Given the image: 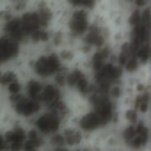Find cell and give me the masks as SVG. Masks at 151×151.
I'll return each mask as SVG.
<instances>
[{"instance_id":"cell-1","label":"cell","mask_w":151,"mask_h":151,"mask_svg":"<svg viewBox=\"0 0 151 151\" xmlns=\"http://www.w3.org/2000/svg\"><path fill=\"white\" fill-rule=\"evenodd\" d=\"M123 77H124V73H123L121 66L116 60H109V62H105L103 66H100L98 69H94L91 73V80H93L94 89L100 91V93H105V94L112 86L121 84Z\"/></svg>"},{"instance_id":"cell-2","label":"cell","mask_w":151,"mask_h":151,"mask_svg":"<svg viewBox=\"0 0 151 151\" xmlns=\"http://www.w3.org/2000/svg\"><path fill=\"white\" fill-rule=\"evenodd\" d=\"M119 140L130 151H142L149 142V128L146 121H137L133 124H124L119 132Z\"/></svg>"},{"instance_id":"cell-3","label":"cell","mask_w":151,"mask_h":151,"mask_svg":"<svg viewBox=\"0 0 151 151\" xmlns=\"http://www.w3.org/2000/svg\"><path fill=\"white\" fill-rule=\"evenodd\" d=\"M62 66L64 64H62L59 53L53 52V50H48V52H43V53H39V55L34 57V60L30 64V69H32L36 78L48 80V78L55 77V75L60 71Z\"/></svg>"},{"instance_id":"cell-4","label":"cell","mask_w":151,"mask_h":151,"mask_svg":"<svg viewBox=\"0 0 151 151\" xmlns=\"http://www.w3.org/2000/svg\"><path fill=\"white\" fill-rule=\"evenodd\" d=\"M69 91L77 93L80 96H89L93 91H94V86H93V80H91V75L80 68V66H75V68H68V73H66V86Z\"/></svg>"},{"instance_id":"cell-5","label":"cell","mask_w":151,"mask_h":151,"mask_svg":"<svg viewBox=\"0 0 151 151\" xmlns=\"http://www.w3.org/2000/svg\"><path fill=\"white\" fill-rule=\"evenodd\" d=\"M62 123H64V121H62L52 109H45V110H41V112L32 119V128H34L37 133H41L43 137H50V135L60 132Z\"/></svg>"},{"instance_id":"cell-6","label":"cell","mask_w":151,"mask_h":151,"mask_svg":"<svg viewBox=\"0 0 151 151\" xmlns=\"http://www.w3.org/2000/svg\"><path fill=\"white\" fill-rule=\"evenodd\" d=\"M91 22L93 20H91V14L87 9H71L68 14V22H66V32L73 39H82V36L87 32Z\"/></svg>"},{"instance_id":"cell-7","label":"cell","mask_w":151,"mask_h":151,"mask_svg":"<svg viewBox=\"0 0 151 151\" xmlns=\"http://www.w3.org/2000/svg\"><path fill=\"white\" fill-rule=\"evenodd\" d=\"M9 98H11L9 101H11L13 112H14L18 117H22V119H34V117L43 110V107H41L39 101H36V100L25 96L23 93H20V94H16V96H9Z\"/></svg>"},{"instance_id":"cell-8","label":"cell","mask_w":151,"mask_h":151,"mask_svg":"<svg viewBox=\"0 0 151 151\" xmlns=\"http://www.w3.org/2000/svg\"><path fill=\"white\" fill-rule=\"evenodd\" d=\"M80 41H82L80 45L84 46V50L93 52V50H96V48H101V46L109 45V43H107V41H109V30H107L105 25L91 22L87 32L82 36Z\"/></svg>"},{"instance_id":"cell-9","label":"cell","mask_w":151,"mask_h":151,"mask_svg":"<svg viewBox=\"0 0 151 151\" xmlns=\"http://www.w3.org/2000/svg\"><path fill=\"white\" fill-rule=\"evenodd\" d=\"M22 45L16 43L14 39L7 37L6 34H0V68L14 62L20 57Z\"/></svg>"},{"instance_id":"cell-10","label":"cell","mask_w":151,"mask_h":151,"mask_svg":"<svg viewBox=\"0 0 151 151\" xmlns=\"http://www.w3.org/2000/svg\"><path fill=\"white\" fill-rule=\"evenodd\" d=\"M60 101H64L62 87H59V86L53 84V82L43 84V91H41V96H39L41 107H45V109H55Z\"/></svg>"},{"instance_id":"cell-11","label":"cell","mask_w":151,"mask_h":151,"mask_svg":"<svg viewBox=\"0 0 151 151\" xmlns=\"http://www.w3.org/2000/svg\"><path fill=\"white\" fill-rule=\"evenodd\" d=\"M2 135H4V144H6L4 151H22V146L27 137V130L20 124H13Z\"/></svg>"},{"instance_id":"cell-12","label":"cell","mask_w":151,"mask_h":151,"mask_svg":"<svg viewBox=\"0 0 151 151\" xmlns=\"http://www.w3.org/2000/svg\"><path fill=\"white\" fill-rule=\"evenodd\" d=\"M78 130L80 132H84V133H96V132H100L103 126H107L105 123H103V119L93 110V109H89L87 107V110L86 112H82V116L78 117Z\"/></svg>"},{"instance_id":"cell-13","label":"cell","mask_w":151,"mask_h":151,"mask_svg":"<svg viewBox=\"0 0 151 151\" xmlns=\"http://www.w3.org/2000/svg\"><path fill=\"white\" fill-rule=\"evenodd\" d=\"M109 60H114V50H112L109 45H105V46H101V48L93 50V52L89 53V60H87L89 71L93 73L94 69H98L100 66H103V64H105V62H109Z\"/></svg>"},{"instance_id":"cell-14","label":"cell","mask_w":151,"mask_h":151,"mask_svg":"<svg viewBox=\"0 0 151 151\" xmlns=\"http://www.w3.org/2000/svg\"><path fill=\"white\" fill-rule=\"evenodd\" d=\"M60 135H62V140H64V146L66 147H77L84 142V132L78 130V126H66V128H60Z\"/></svg>"},{"instance_id":"cell-15","label":"cell","mask_w":151,"mask_h":151,"mask_svg":"<svg viewBox=\"0 0 151 151\" xmlns=\"http://www.w3.org/2000/svg\"><path fill=\"white\" fill-rule=\"evenodd\" d=\"M43 146H45V137L41 133H37L34 128L27 130V137L22 146V151H41Z\"/></svg>"},{"instance_id":"cell-16","label":"cell","mask_w":151,"mask_h":151,"mask_svg":"<svg viewBox=\"0 0 151 151\" xmlns=\"http://www.w3.org/2000/svg\"><path fill=\"white\" fill-rule=\"evenodd\" d=\"M43 80H39V78H29L25 84H23V94L25 96H29V98H32V100H36V101H39V96H41V91H43Z\"/></svg>"},{"instance_id":"cell-17","label":"cell","mask_w":151,"mask_h":151,"mask_svg":"<svg viewBox=\"0 0 151 151\" xmlns=\"http://www.w3.org/2000/svg\"><path fill=\"white\" fill-rule=\"evenodd\" d=\"M132 109H135L140 116L147 114V110H149V93L147 91L137 93L133 96V100H132Z\"/></svg>"},{"instance_id":"cell-18","label":"cell","mask_w":151,"mask_h":151,"mask_svg":"<svg viewBox=\"0 0 151 151\" xmlns=\"http://www.w3.org/2000/svg\"><path fill=\"white\" fill-rule=\"evenodd\" d=\"M124 121H126V124H133V123H137V121H140V114L135 110V109H126L124 110Z\"/></svg>"},{"instance_id":"cell-19","label":"cell","mask_w":151,"mask_h":151,"mask_svg":"<svg viewBox=\"0 0 151 151\" xmlns=\"http://www.w3.org/2000/svg\"><path fill=\"white\" fill-rule=\"evenodd\" d=\"M7 2H9L11 6H14V7H22V6L25 7V6L30 2V0H7Z\"/></svg>"},{"instance_id":"cell-20","label":"cell","mask_w":151,"mask_h":151,"mask_svg":"<svg viewBox=\"0 0 151 151\" xmlns=\"http://www.w3.org/2000/svg\"><path fill=\"white\" fill-rule=\"evenodd\" d=\"M4 147H6V144H4V135H2V132H0V151H4Z\"/></svg>"},{"instance_id":"cell-21","label":"cell","mask_w":151,"mask_h":151,"mask_svg":"<svg viewBox=\"0 0 151 151\" xmlns=\"http://www.w3.org/2000/svg\"><path fill=\"white\" fill-rule=\"evenodd\" d=\"M48 151H69V147H52Z\"/></svg>"},{"instance_id":"cell-22","label":"cell","mask_w":151,"mask_h":151,"mask_svg":"<svg viewBox=\"0 0 151 151\" xmlns=\"http://www.w3.org/2000/svg\"><path fill=\"white\" fill-rule=\"evenodd\" d=\"M73 151H91V149H82V147H77V149H73Z\"/></svg>"},{"instance_id":"cell-23","label":"cell","mask_w":151,"mask_h":151,"mask_svg":"<svg viewBox=\"0 0 151 151\" xmlns=\"http://www.w3.org/2000/svg\"><path fill=\"white\" fill-rule=\"evenodd\" d=\"M126 2H132V4H133V0H126Z\"/></svg>"},{"instance_id":"cell-24","label":"cell","mask_w":151,"mask_h":151,"mask_svg":"<svg viewBox=\"0 0 151 151\" xmlns=\"http://www.w3.org/2000/svg\"><path fill=\"white\" fill-rule=\"evenodd\" d=\"M109 151H117V149H109Z\"/></svg>"}]
</instances>
